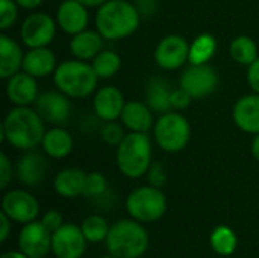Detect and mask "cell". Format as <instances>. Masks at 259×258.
<instances>
[{
  "label": "cell",
  "mask_w": 259,
  "mask_h": 258,
  "mask_svg": "<svg viewBox=\"0 0 259 258\" xmlns=\"http://www.w3.org/2000/svg\"><path fill=\"white\" fill-rule=\"evenodd\" d=\"M44 134L42 117L36 109L29 106H15L11 109L0 126V141L6 140L12 148L20 151H32L41 144Z\"/></svg>",
  "instance_id": "cell-1"
},
{
  "label": "cell",
  "mask_w": 259,
  "mask_h": 258,
  "mask_svg": "<svg viewBox=\"0 0 259 258\" xmlns=\"http://www.w3.org/2000/svg\"><path fill=\"white\" fill-rule=\"evenodd\" d=\"M140 26V12L127 0H108L96 14L97 32L109 41L132 35Z\"/></svg>",
  "instance_id": "cell-2"
},
{
  "label": "cell",
  "mask_w": 259,
  "mask_h": 258,
  "mask_svg": "<svg viewBox=\"0 0 259 258\" xmlns=\"http://www.w3.org/2000/svg\"><path fill=\"white\" fill-rule=\"evenodd\" d=\"M106 249L117 258H140L149 249V233L135 219H121L111 225Z\"/></svg>",
  "instance_id": "cell-3"
},
{
  "label": "cell",
  "mask_w": 259,
  "mask_h": 258,
  "mask_svg": "<svg viewBox=\"0 0 259 258\" xmlns=\"http://www.w3.org/2000/svg\"><path fill=\"white\" fill-rule=\"evenodd\" d=\"M118 170L137 179L144 176L152 166V141L147 132H129L117 146L115 155Z\"/></svg>",
  "instance_id": "cell-4"
},
{
  "label": "cell",
  "mask_w": 259,
  "mask_h": 258,
  "mask_svg": "<svg viewBox=\"0 0 259 258\" xmlns=\"http://www.w3.org/2000/svg\"><path fill=\"white\" fill-rule=\"evenodd\" d=\"M99 76L91 64L74 59L61 62L53 75L56 88L71 99H83L94 93Z\"/></svg>",
  "instance_id": "cell-5"
},
{
  "label": "cell",
  "mask_w": 259,
  "mask_h": 258,
  "mask_svg": "<svg viewBox=\"0 0 259 258\" xmlns=\"http://www.w3.org/2000/svg\"><path fill=\"white\" fill-rule=\"evenodd\" d=\"M126 211L132 219L141 224H152L164 217L167 211V198L159 187L143 186L129 193Z\"/></svg>",
  "instance_id": "cell-6"
},
{
  "label": "cell",
  "mask_w": 259,
  "mask_h": 258,
  "mask_svg": "<svg viewBox=\"0 0 259 258\" xmlns=\"http://www.w3.org/2000/svg\"><path fill=\"white\" fill-rule=\"evenodd\" d=\"M155 140L158 146L165 152H179L182 151L191 135V126L185 116L178 111H168L161 114L155 122Z\"/></svg>",
  "instance_id": "cell-7"
},
{
  "label": "cell",
  "mask_w": 259,
  "mask_h": 258,
  "mask_svg": "<svg viewBox=\"0 0 259 258\" xmlns=\"http://www.w3.org/2000/svg\"><path fill=\"white\" fill-rule=\"evenodd\" d=\"M2 211L12 220L21 225L36 220L39 214L38 199L26 190H9L2 199Z\"/></svg>",
  "instance_id": "cell-8"
},
{
  "label": "cell",
  "mask_w": 259,
  "mask_h": 258,
  "mask_svg": "<svg viewBox=\"0 0 259 258\" xmlns=\"http://www.w3.org/2000/svg\"><path fill=\"white\" fill-rule=\"evenodd\" d=\"M56 24L46 12H35L24 18L20 27V38L29 49L47 47L55 38Z\"/></svg>",
  "instance_id": "cell-9"
},
{
  "label": "cell",
  "mask_w": 259,
  "mask_h": 258,
  "mask_svg": "<svg viewBox=\"0 0 259 258\" xmlns=\"http://www.w3.org/2000/svg\"><path fill=\"white\" fill-rule=\"evenodd\" d=\"M219 84L215 70L208 64H191L181 76V88L193 99H203L214 93Z\"/></svg>",
  "instance_id": "cell-10"
},
{
  "label": "cell",
  "mask_w": 259,
  "mask_h": 258,
  "mask_svg": "<svg viewBox=\"0 0 259 258\" xmlns=\"http://www.w3.org/2000/svg\"><path fill=\"white\" fill-rule=\"evenodd\" d=\"M87 243L80 227L64 224L52 234V254L55 258H82L87 251Z\"/></svg>",
  "instance_id": "cell-11"
},
{
  "label": "cell",
  "mask_w": 259,
  "mask_h": 258,
  "mask_svg": "<svg viewBox=\"0 0 259 258\" xmlns=\"http://www.w3.org/2000/svg\"><path fill=\"white\" fill-rule=\"evenodd\" d=\"M18 249L29 258H44L52 252V233L41 220H33L20 230Z\"/></svg>",
  "instance_id": "cell-12"
},
{
  "label": "cell",
  "mask_w": 259,
  "mask_h": 258,
  "mask_svg": "<svg viewBox=\"0 0 259 258\" xmlns=\"http://www.w3.org/2000/svg\"><path fill=\"white\" fill-rule=\"evenodd\" d=\"M155 61L164 70L181 68L190 61V46L181 35L164 36L155 49Z\"/></svg>",
  "instance_id": "cell-13"
},
{
  "label": "cell",
  "mask_w": 259,
  "mask_h": 258,
  "mask_svg": "<svg viewBox=\"0 0 259 258\" xmlns=\"http://www.w3.org/2000/svg\"><path fill=\"white\" fill-rule=\"evenodd\" d=\"M35 105H36V111L42 117V120L49 122L55 126H62L70 119V113H71L70 97L61 91L59 93L49 91V93L38 96Z\"/></svg>",
  "instance_id": "cell-14"
},
{
  "label": "cell",
  "mask_w": 259,
  "mask_h": 258,
  "mask_svg": "<svg viewBox=\"0 0 259 258\" xmlns=\"http://www.w3.org/2000/svg\"><path fill=\"white\" fill-rule=\"evenodd\" d=\"M124 105L126 102L123 93L112 85L102 87L100 90H97L93 99V109L96 116L103 122H114L121 117Z\"/></svg>",
  "instance_id": "cell-15"
},
{
  "label": "cell",
  "mask_w": 259,
  "mask_h": 258,
  "mask_svg": "<svg viewBox=\"0 0 259 258\" xmlns=\"http://www.w3.org/2000/svg\"><path fill=\"white\" fill-rule=\"evenodd\" d=\"M6 96L15 106H29L38 99V82L36 78L26 71H18L8 79Z\"/></svg>",
  "instance_id": "cell-16"
},
{
  "label": "cell",
  "mask_w": 259,
  "mask_h": 258,
  "mask_svg": "<svg viewBox=\"0 0 259 258\" xmlns=\"http://www.w3.org/2000/svg\"><path fill=\"white\" fill-rule=\"evenodd\" d=\"M47 170H49V163L44 158V155L33 151H27V154H24L18 160L15 167V173L20 184L26 187H35L41 184L46 178Z\"/></svg>",
  "instance_id": "cell-17"
},
{
  "label": "cell",
  "mask_w": 259,
  "mask_h": 258,
  "mask_svg": "<svg viewBox=\"0 0 259 258\" xmlns=\"http://www.w3.org/2000/svg\"><path fill=\"white\" fill-rule=\"evenodd\" d=\"M58 26L68 35H76L87 29L88 11L87 6L77 0H64L56 11Z\"/></svg>",
  "instance_id": "cell-18"
},
{
  "label": "cell",
  "mask_w": 259,
  "mask_h": 258,
  "mask_svg": "<svg viewBox=\"0 0 259 258\" xmlns=\"http://www.w3.org/2000/svg\"><path fill=\"white\" fill-rule=\"evenodd\" d=\"M232 117L235 125L247 132V134H259V94H247L237 100L234 105Z\"/></svg>",
  "instance_id": "cell-19"
},
{
  "label": "cell",
  "mask_w": 259,
  "mask_h": 258,
  "mask_svg": "<svg viewBox=\"0 0 259 258\" xmlns=\"http://www.w3.org/2000/svg\"><path fill=\"white\" fill-rule=\"evenodd\" d=\"M87 182V173L76 167L61 170L53 179L55 192L62 198H77L83 195Z\"/></svg>",
  "instance_id": "cell-20"
},
{
  "label": "cell",
  "mask_w": 259,
  "mask_h": 258,
  "mask_svg": "<svg viewBox=\"0 0 259 258\" xmlns=\"http://www.w3.org/2000/svg\"><path fill=\"white\" fill-rule=\"evenodd\" d=\"M103 36L97 30H82L73 35L70 41V52L76 59L88 61L94 59L103 50Z\"/></svg>",
  "instance_id": "cell-21"
},
{
  "label": "cell",
  "mask_w": 259,
  "mask_h": 258,
  "mask_svg": "<svg viewBox=\"0 0 259 258\" xmlns=\"http://www.w3.org/2000/svg\"><path fill=\"white\" fill-rule=\"evenodd\" d=\"M56 70V58L47 47L30 49L23 59V71L32 75L33 78H44Z\"/></svg>",
  "instance_id": "cell-22"
},
{
  "label": "cell",
  "mask_w": 259,
  "mask_h": 258,
  "mask_svg": "<svg viewBox=\"0 0 259 258\" xmlns=\"http://www.w3.org/2000/svg\"><path fill=\"white\" fill-rule=\"evenodd\" d=\"M23 50L8 35H0V78L9 79L23 68Z\"/></svg>",
  "instance_id": "cell-23"
},
{
  "label": "cell",
  "mask_w": 259,
  "mask_h": 258,
  "mask_svg": "<svg viewBox=\"0 0 259 258\" xmlns=\"http://www.w3.org/2000/svg\"><path fill=\"white\" fill-rule=\"evenodd\" d=\"M121 122L131 132H147L153 126L152 109L141 102H127L121 113Z\"/></svg>",
  "instance_id": "cell-24"
},
{
  "label": "cell",
  "mask_w": 259,
  "mask_h": 258,
  "mask_svg": "<svg viewBox=\"0 0 259 258\" xmlns=\"http://www.w3.org/2000/svg\"><path fill=\"white\" fill-rule=\"evenodd\" d=\"M41 146L46 155L61 160L73 151V137L62 126H55L46 131Z\"/></svg>",
  "instance_id": "cell-25"
},
{
  "label": "cell",
  "mask_w": 259,
  "mask_h": 258,
  "mask_svg": "<svg viewBox=\"0 0 259 258\" xmlns=\"http://www.w3.org/2000/svg\"><path fill=\"white\" fill-rule=\"evenodd\" d=\"M170 97H171V90H168V85L164 79L153 78L149 82L147 93H146V102L152 111H156L161 114L171 111Z\"/></svg>",
  "instance_id": "cell-26"
},
{
  "label": "cell",
  "mask_w": 259,
  "mask_h": 258,
  "mask_svg": "<svg viewBox=\"0 0 259 258\" xmlns=\"http://www.w3.org/2000/svg\"><path fill=\"white\" fill-rule=\"evenodd\" d=\"M209 243L212 251L220 257H231L238 246V239L235 231L228 225H219L212 230Z\"/></svg>",
  "instance_id": "cell-27"
},
{
  "label": "cell",
  "mask_w": 259,
  "mask_h": 258,
  "mask_svg": "<svg viewBox=\"0 0 259 258\" xmlns=\"http://www.w3.org/2000/svg\"><path fill=\"white\" fill-rule=\"evenodd\" d=\"M229 53L237 64L247 65V67L259 58L256 43L247 35H240L234 38L229 46Z\"/></svg>",
  "instance_id": "cell-28"
},
{
  "label": "cell",
  "mask_w": 259,
  "mask_h": 258,
  "mask_svg": "<svg viewBox=\"0 0 259 258\" xmlns=\"http://www.w3.org/2000/svg\"><path fill=\"white\" fill-rule=\"evenodd\" d=\"M217 40L209 33L199 35L190 46V62L191 64H206L215 53Z\"/></svg>",
  "instance_id": "cell-29"
},
{
  "label": "cell",
  "mask_w": 259,
  "mask_h": 258,
  "mask_svg": "<svg viewBox=\"0 0 259 258\" xmlns=\"http://www.w3.org/2000/svg\"><path fill=\"white\" fill-rule=\"evenodd\" d=\"M91 65L99 78H112L118 73L121 67V58L114 50H102L94 59H91Z\"/></svg>",
  "instance_id": "cell-30"
},
{
  "label": "cell",
  "mask_w": 259,
  "mask_h": 258,
  "mask_svg": "<svg viewBox=\"0 0 259 258\" xmlns=\"http://www.w3.org/2000/svg\"><path fill=\"white\" fill-rule=\"evenodd\" d=\"M80 228H82V233L88 243H102L106 240L111 225L108 224V220L105 217L93 214V216H88L87 219H83Z\"/></svg>",
  "instance_id": "cell-31"
},
{
  "label": "cell",
  "mask_w": 259,
  "mask_h": 258,
  "mask_svg": "<svg viewBox=\"0 0 259 258\" xmlns=\"http://www.w3.org/2000/svg\"><path fill=\"white\" fill-rule=\"evenodd\" d=\"M106 192H108V181L102 173L93 172V173L87 175L83 196H87V198H100Z\"/></svg>",
  "instance_id": "cell-32"
},
{
  "label": "cell",
  "mask_w": 259,
  "mask_h": 258,
  "mask_svg": "<svg viewBox=\"0 0 259 258\" xmlns=\"http://www.w3.org/2000/svg\"><path fill=\"white\" fill-rule=\"evenodd\" d=\"M124 132H123V128L121 125L115 123L114 122H106L102 129H100V137L102 140L106 143V144H111V146H118L121 143V140L124 138Z\"/></svg>",
  "instance_id": "cell-33"
},
{
  "label": "cell",
  "mask_w": 259,
  "mask_h": 258,
  "mask_svg": "<svg viewBox=\"0 0 259 258\" xmlns=\"http://www.w3.org/2000/svg\"><path fill=\"white\" fill-rule=\"evenodd\" d=\"M15 0H0V29L6 30L9 29L17 17H18V9H17Z\"/></svg>",
  "instance_id": "cell-34"
},
{
  "label": "cell",
  "mask_w": 259,
  "mask_h": 258,
  "mask_svg": "<svg viewBox=\"0 0 259 258\" xmlns=\"http://www.w3.org/2000/svg\"><path fill=\"white\" fill-rule=\"evenodd\" d=\"M191 100H193V97L184 88H178V90L171 91L170 102H171V109H175V111H182V109L188 108Z\"/></svg>",
  "instance_id": "cell-35"
},
{
  "label": "cell",
  "mask_w": 259,
  "mask_h": 258,
  "mask_svg": "<svg viewBox=\"0 0 259 258\" xmlns=\"http://www.w3.org/2000/svg\"><path fill=\"white\" fill-rule=\"evenodd\" d=\"M149 175V182L150 186H155V187H164L165 182H167V175H165V170H164V166L161 163H153L147 172Z\"/></svg>",
  "instance_id": "cell-36"
},
{
  "label": "cell",
  "mask_w": 259,
  "mask_h": 258,
  "mask_svg": "<svg viewBox=\"0 0 259 258\" xmlns=\"http://www.w3.org/2000/svg\"><path fill=\"white\" fill-rule=\"evenodd\" d=\"M41 222H42V225H44L52 234L64 225L62 214H61L58 210H49V211H46L44 216L41 217Z\"/></svg>",
  "instance_id": "cell-37"
},
{
  "label": "cell",
  "mask_w": 259,
  "mask_h": 258,
  "mask_svg": "<svg viewBox=\"0 0 259 258\" xmlns=\"http://www.w3.org/2000/svg\"><path fill=\"white\" fill-rule=\"evenodd\" d=\"M12 179V164L5 152L0 154V189H6Z\"/></svg>",
  "instance_id": "cell-38"
},
{
  "label": "cell",
  "mask_w": 259,
  "mask_h": 258,
  "mask_svg": "<svg viewBox=\"0 0 259 258\" xmlns=\"http://www.w3.org/2000/svg\"><path fill=\"white\" fill-rule=\"evenodd\" d=\"M247 81L250 88L253 90V93L259 94V58L249 65L247 70Z\"/></svg>",
  "instance_id": "cell-39"
},
{
  "label": "cell",
  "mask_w": 259,
  "mask_h": 258,
  "mask_svg": "<svg viewBox=\"0 0 259 258\" xmlns=\"http://www.w3.org/2000/svg\"><path fill=\"white\" fill-rule=\"evenodd\" d=\"M0 222H2V234H0V242L5 243L8 239H9V234H11V225H12V220L2 211L0 213Z\"/></svg>",
  "instance_id": "cell-40"
},
{
  "label": "cell",
  "mask_w": 259,
  "mask_h": 258,
  "mask_svg": "<svg viewBox=\"0 0 259 258\" xmlns=\"http://www.w3.org/2000/svg\"><path fill=\"white\" fill-rule=\"evenodd\" d=\"M15 3L24 9H35L42 3V0H15Z\"/></svg>",
  "instance_id": "cell-41"
},
{
  "label": "cell",
  "mask_w": 259,
  "mask_h": 258,
  "mask_svg": "<svg viewBox=\"0 0 259 258\" xmlns=\"http://www.w3.org/2000/svg\"><path fill=\"white\" fill-rule=\"evenodd\" d=\"M77 2H80L82 5H85L87 8H99V6H102L103 3H106L108 0H77Z\"/></svg>",
  "instance_id": "cell-42"
},
{
  "label": "cell",
  "mask_w": 259,
  "mask_h": 258,
  "mask_svg": "<svg viewBox=\"0 0 259 258\" xmlns=\"http://www.w3.org/2000/svg\"><path fill=\"white\" fill-rule=\"evenodd\" d=\"M0 258H29L27 255H24L20 249L18 251H8V252H3Z\"/></svg>",
  "instance_id": "cell-43"
},
{
  "label": "cell",
  "mask_w": 259,
  "mask_h": 258,
  "mask_svg": "<svg viewBox=\"0 0 259 258\" xmlns=\"http://www.w3.org/2000/svg\"><path fill=\"white\" fill-rule=\"evenodd\" d=\"M252 155L255 157L256 161H259V134L255 135V138L252 141Z\"/></svg>",
  "instance_id": "cell-44"
},
{
  "label": "cell",
  "mask_w": 259,
  "mask_h": 258,
  "mask_svg": "<svg viewBox=\"0 0 259 258\" xmlns=\"http://www.w3.org/2000/svg\"><path fill=\"white\" fill-rule=\"evenodd\" d=\"M100 258H117V257H114V255H111V254H108V255H103V257H100Z\"/></svg>",
  "instance_id": "cell-45"
}]
</instances>
